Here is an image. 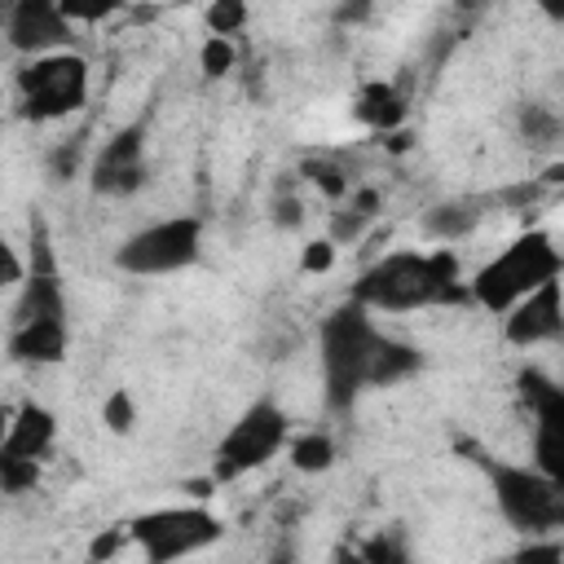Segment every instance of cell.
I'll use <instances>...</instances> for the list:
<instances>
[{"mask_svg":"<svg viewBox=\"0 0 564 564\" xmlns=\"http://www.w3.org/2000/svg\"><path fill=\"white\" fill-rule=\"evenodd\" d=\"M555 273H560V251H555V242H551L542 229H533V234L516 238L511 247H502V251L476 273L471 286H476V300H480L485 308H511V304L524 300L529 291L555 282Z\"/></svg>","mask_w":564,"mask_h":564,"instance_id":"2","label":"cell"},{"mask_svg":"<svg viewBox=\"0 0 564 564\" xmlns=\"http://www.w3.org/2000/svg\"><path fill=\"white\" fill-rule=\"evenodd\" d=\"M330 458H335L330 436L308 432V436H300V441L291 445V463H295L300 471H326V467H330Z\"/></svg>","mask_w":564,"mask_h":564,"instance_id":"12","label":"cell"},{"mask_svg":"<svg viewBox=\"0 0 564 564\" xmlns=\"http://www.w3.org/2000/svg\"><path fill=\"white\" fill-rule=\"evenodd\" d=\"M560 330H564L560 282H546V286H538V291H529L524 300L511 304L507 339H516V344H542V339H555Z\"/></svg>","mask_w":564,"mask_h":564,"instance_id":"8","label":"cell"},{"mask_svg":"<svg viewBox=\"0 0 564 564\" xmlns=\"http://www.w3.org/2000/svg\"><path fill=\"white\" fill-rule=\"evenodd\" d=\"M454 295H458V264L449 251H427V256L397 251L357 282V300L375 308H419Z\"/></svg>","mask_w":564,"mask_h":564,"instance_id":"1","label":"cell"},{"mask_svg":"<svg viewBox=\"0 0 564 564\" xmlns=\"http://www.w3.org/2000/svg\"><path fill=\"white\" fill-rule=\"evenodd\" d=\"M93 176L101 194H132L141 185V128H128L115 141H106Z\"/></svg>","mask_w":564,"mask_h":564,"instance_id":"9","label":"cell"},{"mask_svg":"<svg viewBox=\"0 0 564 564\" xmlns=\"http://www.w3.org/2000/svg\"><path fill=\"white\" fill-rule=\"evenodd\" d=\"M229 62H234V44H229V35H212V40L203 44V70L225 75Z\"/></svg>","mask_w":564,"mask_h":564,"instance_id":"15","label":"cell"},{"mask_svg":"<svg viewBox=\"0 0 564 564\" xmlns=\"http://www.w3.org/2000/svg\"><path fill=\"white\" fill-rule=\"evenodd\" d=\"M26 115L35 119H57L84 106L88 97V66L75 53H35V62L18 75Z\"/></svg>","mask_w":564,"mask_h":564,"instance_id":"4","label":"cell"},{"mask_svg":"<svg viewBox=\"0 0 564 564\" xmlns=\"http://www.w3.org/2000/svg\"><path fill=\"white\" fill-rule=\"evenodd\" d=\"M57 4H62V13H66L70 22H97V18L115 13L123 0H57Z\"/></svg>","mask_w":564,"mask_h":564,"instance_id":"14","label":"cell"},{"mask_svg":"<svg viewBox=\"0 0 564 564\" xmlns=\"http://www.w3.org/2000/svg\"><path fill=\"white\" fill-rule=\"evenodd\" d=\"M546 18H564V0H538Z\"/></svg>","mask_w":564,"mask_h":564,"instance_id":"18","label":"cell"},{"mask_svg":"<svg viewBox=\"0 0 564 564\" xmlns=\"http://www.w3.org/2000/svg\"><path fill=\"white\" fill-rule=\"evenodd\" d=\"M132 542L145 560H181L220 538V520L207 507H159L132 520Z\"/></svg>","mask_w":564,"mask_h":564,"instance_id":"3","label":"cell"},{"mask_svg":"<svg viewBox=\"0 0 564 564\" xmlns=\"http://www.w3.org/2000/svg\"><path fill=\"white\" fill-rule=\"evenodd\" d=\"M335 264V242H308L304 247V273H326Z\"/></svg>","mask_w":564,"mask_h":564,"instance_id":"17","label":"cell"},{"mask_svg":"<svg viewBox=\"0 0 564 564\" xmlns=\"http://www.w3.org/2000/svg\"><path fill=\"white\" fill-rule=\"evenodd\" d=\"M357 115H361L366 123H375V128H388V123H397V115H401V97H397L388 84H370V88L361 93Z\"/></svg>","mask_w":564,"mask_h":564,"instance_id":"11","label":"cell"},{"mask_svg":"<svg viewBox=\"0 0 564 564\" xmlns=\"http://www.w3.org/2000/svg\"><path fill=\"white\" fill-rule=\"evenodd\" d=\"M101 419H106L110 432H128V427H132V401H128V392H115V397L101 405Z\"/></svg>","mask_w":564,"mask_h":564,"instance_id":"16","label":"cell"},{"mask_svg":"<svg viewBox=\"0 0 564 564\" xmlns=\"http://www.w3.org/2000/svg\"><path fill=\"white\" fill-rule=\"evenodd\" d=\"M70 18L57 0H9V44L18 53H48L66 40Z\"/></svg>","mask_w":564,"mask_h":564,"instance_id":"7","label":"cell"},{"mask_svg":"<svg viewBox=\"0 0 564 564\" xmlns=\"http://www.w3.org/2000/svg\"><path fill=\"white\" fill-rule=\"evenodd\" d=\"M286 441V414L278 410V405H269V401H260V405H251L234 427H229V436H225V445H220V467L225 471H247V467H260V463H269L273 454H278V445Z\"/></svg>","mask_w":564,"mask_h":564,"instance_id":"6","label":"cell"},{"mask_svg":"<svg viewBox=\"0 0 564 564\" xmlns=\"http://www.w3.org/2000/svg\"><path fill=\"white\" fill-rule=\"evenodd\" d=\"M194 256H198V220L189 216L154 220L119 247V264L128 273H172L185 269Z\"/></svg>","mask_w":564,"mask_h":564,"instance_id":"5","label":"cell"},{"mask_svg":"<svg viewBox=\"0 0 564 564\" xmlns=\"http://www.w3.org/2000/svg\"><path fill=\"white\" fill-rule=\"evenodd\" d=\"M242 18H247V0H212V9H207V22L216 35H234L242 26Z\"/></svg>","mask_w":564,"mask_h":564,"instance_id":"13","label":"cell"},{"mask_svg":"<svg viewBox=\"0 0 564 564\" xmlns=\"http://www.w3.org/2000/svg\"><path fill=\"white\" fill-rule=\"evenodd\" d=\"M57 436V423L44 405H22L13 414V423L4 427V454H22V458H44L48 445Z\"/></svg>","mask_w":564,"mask_h":564,"instance_id":"10","label":"cell"}]
</instances>
